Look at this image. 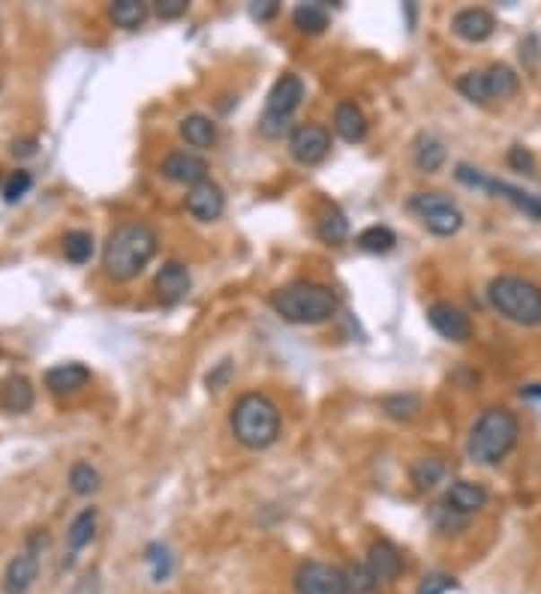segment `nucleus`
Wrapping results in <instances>:
<instances>
[{"label":"nucleus","mask_w":541,"mask_h":594,"mask_svg":"<svg viewBox=\"0 0 541 594\" xmlns=\"http://www.w3.org/2000/svg\"><path fill=\"white\" fill-rule=\"evenodd\" d=\"M153 253H157V231L144 222H124L106 240L102 268L115 280H133L148 268Z\"/></svg>","instance_id":"obj_1"},{"label":"nucleus","mask_w":541,"mask_h":594,"mask_svg":"<svg viewBox=\"0 0 541 594\" xmlns=\"http://www.w3.org/2000/svg\"><path fill=\"white\" fill-rule=\"evenodd\" d=\"M231 435L250 451H262L277 442L280 435V411L265 393H244L231 406Z\"/></svg>","instance_id":"obj_2"},{"label":"nucleus","mask_w":541,"mask_h":594,"mask_svg":"<svg viewBox=\"0 0 541 594\" xmlns=\"http://www.w3.org/2000/svg\"><path fill=\"white\" fill-rule=\"evenodd\" d=\"M271 304L289 324H319L337 313L340 300L328 286H319V282H292L274 295Z\"/></svg>","instance_id":"obj_3"},{"label":"nucleus","mask_w":541,"mask_h":594,"mask_svg":"<svg viewBox=\"0 0 541 594\" xmlns=\"http://www.w3.org/2000/svg\"><path fill=\"white\" fill-rule=\"evenodd\" d=\"M520 426L509 409H487L469 433V456L481 466H496L518 444Z\"/></svg>","instance_id":"obj_4"},{"label":"nucleus","mask_w":541,"mask_h":594,"mask_svg":"<svg viewBox=\"0 0 541 594\" xmlns=\"http://www.w3.org/2000/svg\"><path fill=\"white\" fill-rule=\"evenodd\" d=\"M487 300L493 309H500L509 322L518 324H541V288L536 282L520 277H496L487 286Z\"/></svg>","instance_id":"obj_5"},{"label":"nucleus","mask_w":541,"mask_h":594,"mask_svg":"<svg viewBox=\"0 0 541 594\" xmlns=\"http://www.w3.org/2000/svg\"><path fill=\"white\" fill-rule=\"evenodd\" d=\"M301 99H304V82H301L298 75H283V79H277V84H274L268 93V106H265V115L259 124V129L268 139H280V135L286 133L292 111L301 106Z\"/></svg>","instance_id":"obj_6"},{"label":"nucleus","mask_w":541,"mask_h":594,"mask_svg":"<svg viewBox=\"0 0 541 594\" xmlns=\"http://www.w3.org/2000/svg\"><path fill=\"white\" fill-rule=\"evenodd\" d=\"M409 211H415L421 222L427 226V231L440 237H451L458 235L463 226V213L458 204L451 202L449 195L442 193H418L409 198Z\"/></svg>","instance_id":"obj_7"},{"label":"nucleus","mask_w":541,"mask_h":594,"mask_svg":"<svg viewBox=\"0 0 541 594\" xmlns=\"http://www.w3.org/2000/svg\"><path fill=\"white\" fill-rule=\"evenodd\" d=\"M298 594H349L346 571L325 562H304L295 571Z\"/></svg>","instance_id":"obj_8"},{"label":"nucleus","mask_w":541,"mask_h":594,"mask_svg":"<svg viewBox=\"0 0 541 594\" xmlns=\"http://www.w3.org/2000/svg\"><path fill=\"white\" fill-rule=\"evenodd\" d=\"M331 151V135L328 129L319 124H301L292 129L289 135V153L295 157L301 166H316L328 157Z\"/></svg>","instance_id":"obj_9"},{"label":"nucleus","mask_w":541,"mask_h":594,"mask_svg":"<svg viewBox=\"0 0 541 594\" xmlns=\"http://www.w3.org/2000/svg\"><path fill=\"white\" fill-rule=\"evenodd\" d=\"M39 544L46 547V535H33L31 547L22 549L19 555L6 564L4 573V594H24L39 573Z\"/></svg>","instance_id":"obj_10"},{"label":"nucleus","mask_w":541,"mask_h":594,"mask_svg":"<svg viewBox=\"0 0 541 594\" xmlns=\"http://www.w3.org/2000/svg\"><path fill=\"white\" fill-rule=\"evenodd\" d=\"M427 322L433 324V331L440 337L451 342H467L472 337V322L460 306L454 304H433L427 309Z\"/></svg>","instance_id":"obj_11"},{"label":"nucleus","mask_w":541,"mask_h":594,"mask_svg":"<svg viewBox=\"0 0 541 594\" xmlns=\"http://www.w3.org/2000/svg\"><path fill=\"white\" fill-rule=\"evenodd\" d=\"M162 175H166L171 184H187L193 189L208 180V162H205L199 153L175 151L162 159Z\"/></svg>","instance_id":"obj_12"},{"label":"nucleus","mask_w":541,"mask_h":594,"mask_svg":"<svg viewBox=\"0 0 541 594\" xmlns=\"http://www.w3.org/2000/svg\"><path fill=\"white\" fill-rule=\"evenodd\" d=\"M187 211H190L196 220L214 222L226 211V195H223V189L214 184V180H205V184L193 186L190 193H187Z\"/></svg>","instance_id":"obj_13"},{"label":"nucleus","mask_w":541,"mask_h":594,"mask_svg":"<svg viewBox=\"0 0 541 594\" xmlns=\"http://www.w3.org/2000/svg\"><path fill=\"white\" fill-rule=\"evenodd\" d=\"M451 30L467 42H484L493 37L496 19L487 10H481V6H469V10H460L454 15Z\"/></svg>","instance_id":"obj_14"},{"label":"nucleus","mask_w":541,"mask_h":594,"mask_svg":"<svg viewBox=\"0 0 541 594\" xmlns=\"http://www.w3.org/2000/svg\"><path fill=\"white\" fill-rule=\"evenodd\" d=\"M157 295L162 304H180L190 295V271L180 262H166L157 273Z\"/></svg>","instance_id":"obj_15"},{"label":"nucleus","mask_w":541,"mask_h":594,"mask_svg":"<svg viewBox=\"0 0 541 594\" xmlns=\"http://www.w3.org/2000/svg\"><path fill=\"white\" fill-rule=\"evenodd\" d=\"M367 571L380 580H397V573L403 571V558L397 553V547L391 540H373L371 549H367Z\"/></svg>","instance_id":"obj_16"},{"label":"nucleus","mask_w":541,"mask_h":594,"mask_svg":"<svg viewBox=\"0 0 541 594\" xmlns=\"http://www.w3.org/2000/svg\"><path fill=\"white\" fill-rule=\"evenodd\" d=\"M91 382V369L82 364H60L46 373V387L51 393H75Z\"/></svg>","instance_id":"obj_17"},{"label":"nucleus","mask_w":541,"mask_h":594,"mask_svg":"<svg viewBox=\"0 0 541 594\" xmlns=\"http://www.w3.org/2000/svg\"><path fill=\"white\" fill-rule=\"evenodd\" d=\"M445 504L460 516L476 513L487 504V489L481 484H472V480H458V484H451L449 495H445Z\"/></svg>","instance_id":"obj_18"},{"label":"nucleus","mask_w":541,"mask_h":594,"mask_svg":"<svg viewBox=\"0 0 541 594\" xmlns=\"http://www.w3.org/2000/svg\"><path fill=\"white\" fill-rule=\"evenodd\" d=\"M334 129L343 142L358 144L367 135V117L355 102H340L337 111H334Z\"/></svg>","instance_id":"obj_19"},{"label":"nucleus","mask_w":541,"mask_h":594,"mask_svg":"<svg viewBox=\"0 0 541 594\" xmlns=\"http://www.w3.org/2000/svg\"><path fill=\"white\" fill-rule=\"evenodd\" d=\"M33 406V387L24 375H10L0 384V409L10 415H24Z\"/></svg>","instance_id":"obj_20"},{"label":"nucleus","mask_w":541,"mask_h":594,"mask_svg":"<svg viewBox=\"0 0 541 594\" xmlns=\"http://www.w3.org/2000/svg\"><path fill=\"white\" fill-rule=\"evenodd\" d=\"M484 84H487V97H491V102L509 99L520 88L518 75H514L511 66H505V64H493L491 70H484Z\"/></svg>","instance_id":"obj_21"},{"label":"nucleus","mask_w":541,"mask_h":594,"mask_svg":"<svg viewBox=\"0 0 541 594\" xmlns=\"http://www.w3.org/2000/svg\"><path fill=\"white\" fill-rule=\"evenodd\" d=\"M316 235H319L325 244H343V240L349 237V222L346 217L337 211V208H325L319 213V220H316Z\"/></svg>","instance_id":"obj_22"},{"label":"nucleus","mask_w":541,"mask_h":594,"mask_svg":"<svg viewBox=\"0 0 541 594\" xmlns=\"http://www.w3.org/2000/svg\"><path fill=\"white\" fill-rule=\"evenodd\" d=\"M180 135L193 144V148H211L217 142V126L211 124V117L205 115H190L180 124Z\"/></svg>","instance_id":"obj_23"},{"label":"nucleus","mask_w":541,"mask_h":594,"mask_svg":"<svg viewBox=\"0 0 541 594\" xmlns=\"http://www.w3.org/2000/svg\"><path fill=\"white\" fill-rule=\"evenodd\" d=\"M442 162H445V144L436 135H421L415 144V166L421 171H427V175H433V171L442 168Z\"/></svg>","instance_id":"obj_24"},{"label":"nucleus","mask_w":541,"mask_h":594,"mask_svg":"<svg viewBox=\"0 0 541 594\" xmlns=\"http://www.w3.org/2000/svg\"><path fill=\"white\" fill-rule=\"evenodd\" d=\"M409 478L421 493H424V489H433L445 478V462L440 460V456H421L415 466H412Z\"/></svg>","instance_id":"obj_25"},{"label":"nucleus","mask_w":541,"mask_h":594,"mask_svg":"<svg viewBox=\"0 0 541 594\" xmlns=\"http://www.w3.org/2000/svg\"><path fill=\"white\" fill-rule=\"evenodd\" d=\"M93 531H97V507H84V511L75 516L70 531H66V540H70V549L79 553L93 540Z\"/></svg>","instance_id":"obj_26"},{"label":"nucleus","mask_w":541,"mask_h":594,"mask_svg":"<svg viewBox=\"0 0 541 594\" xmlns=\"http://www.w3.org/2000/svg\"><path fill=\"white\" fill-rule=\"evenodd\" d=\"M148 19V6L142 4V0H115V6H111V22L118 24V28H139V24Z\"/></svg>","instance_id":"obj_27"},{"label":"nucleus","mask_w":541,"mask_h":594,"mask_svg":"<svg viewBox=\"0 0 541 594\" xmlns=\"http://www.w3.org/2000/svg\"><path fill=\"white\" fill-rule=\"evenodd\" d=\"M394 244H397V237H394V231L385 228V226H371V228H364L358 235V246L364 249V253H373V255L391 253Z\"/></svg>","instance_id":"obj_28"},{"label":"nucleus","mask_w":541,"mask_h":594,"mask_svg":"<svg viewBox=\"0 0 541 594\" xmlns=\"http://www.w3.org/2000/svg\"><path fill=\"white\" fill-rule=\"evenodd\" d=\"M292 22L304 33H322L328 28V13H325V6L319 4H301L298 10L292 13Z\"/></svg>","instance_id":"obj_29"},{"label":"nucleus","mask_w":541,"mask_h":594,"mask_svg":"<svg viewBox=\"0 0 541 594\" xmlns=\"http://www.w3.org/2000/svg\"><path fill=\"white\" fill-rule=\"evenodd\" d=\"M64 255L70 258L73 264L91 262V255H93V235L91 231H70V235L64 237Z\"/></svg>","instance_id":"obj_30"},{"label":"nucleus","mask_w":541,"mask_h":594,"mask_svg":"<svg viewBox=\"0 0 541 594\" xmlns=\"http://www.w3.org/2000/svg\"><path fill=\"white\" fill-rule=\"evenodd\" d=\"M70 489L75 495H91L100 489V471L91 462H75L70 469Z\"/></svg>","instance_id":"obj_31"},{"label":"nucleus","mask_w":541,"mask_h":594,"mask_svg":"<svg viewBox=\"0 0 541 594\" xmlns=\"http://www.w3.org/2000/svg\"><path fill=\"white\" fill-rule=\"evenodd\" d=\"M382 409H385V415L394 420H409L421 409V400L415 393H397V396H388V400L382 402Z\"/></svg>","instance_id":"obj_32"},{"label":"nucleus","mask_w":541,"mask_h":594,"mask_svg":"<svg viewBox=\"0 0 541 594\" xmlns=\"http://www.w3.org/2000/svg\"><path fill=\"white\" fill-rule=\"evenodd\" d=\"M458 90L469 102H478V106H487V102H491V97H487V84H484V73H467L458 82Z\"/></svg>","instance_id":"obj_33"},{"label":"nucleus","mask_w":541,"mask_h":594,"mask_svg":"<svg viewBox=\"0 0 541 594\" xmlns=\"http://www.w3.org/2000/svg\"><path fill=\"white\" fill-rule=\"evenodd\" d=\"M144 562L151 564V573H153V580H157V582L169 580V573H171V553H169V547L151 544L148 553H144Z\"/></svg>","instance_id":"obj_34"},{"label":"nucleus","mask_w":541,"mask_h":594,"mask_svg":"<svg viewBox=\"0 0 541 594\" xmlns=\"http://www.w3.org/2000/svg\"><path fill=\"white\" fill-rule=\"evenodd\" d=\"M33 186V177H31V171H24V168H19V171H13L10 177H6V184H4V198L10 204H15V202H22L24 195H28V189Z\"/></svg>","instance_id":"obj_35"},{"label":"nucleus","mask_w":541,"mask_h":594,"mask_svg":"<svg viewBox=\"0 0 541 594\" xmlns=\"http://www.w3.org/2000/svg\"><path fill=\"white\" fill-rule=\"evenodd\" d=\"M346 580H349V591H355V594H373V589H376V576L367 571V564L349 567Z\"/></svg>","instance_id":"obj_36"},{"label":"nucleus","mask_w":541,"mask_h":594,"mask_svg":"<svg viewBox=\"0 0 541 594\" xmlns=\"http://www.w3.org/2000/svg\"><path fill=\"white\" fill-rule=\"evenodd\" d=\"M451 589H458V580H454V576H449V573H427L424 580H421V585H418V594H445V591H451Z\"/></svg>","instance_id":"obj_37"},{"label":"nucleus","mask_w":541,"mask_h":594,"mask_svg":"<svg viewBox=\"0 0 541 594\" xmlns=\"http://www.w3.org/2000/svg\"><path fill=\"white\" fill-rule=\"evenodd\" d=\"M509 166L514 171H523V175H536V159H532V153L523 144H514L509 151Z\"/></svg>","instance_id":"obj_38"},{"label":"nucleus","mask_w":541,"mask_h":594,"mask_svg":"<svg viewBox=\"0 0 541 594\" xmlns=\"http://www.w3.org/2000/svg\"><path fill=\"white\" fill-rule=\"evenodd\" d=\"M433 516H436V525H440L445 535H449L451 529H463V522H467L460 513H454L449 504H440V507H436V513H433Z\"/></svg>","instance_id":"obj_39"},{"label":"nucleus","mask_w":541,"mask_h":594,"mask_svg":"<svg viewBox=\"0 0 541 594\" xmlns=\"http://www.w3.org/2000/svg\"><path fill=\"white\" fill-rule=\"evenodd\" d=\"M187 0H157V15L160 19H180L187 13Z\"/></svg>","instance_id":"obj_40"},{"label":"nucleus","mask_w":541,"mask_h":594,"mask_svg":"<svg viewBox=\"0 0 541 594\" xmlns=\"http://www.w3.org/2000/svg\"><path fill=\"white\" fill-rule=\"evenodd\" d=\"M250 15L259 22H268L277 15V0H256V4L250 6Z\"/></svg>","instance_id":"obj_41"},{"label":"nucleus","mask_w":541,"mask_h":594,"mask_svg":"<svg viewBox=\"0 0 541 594\" xmlns=\"http://www.w3.org/2000/svg\"><path fill=\"white\" fill-rule=\"evenodd\" d=\"M229 375H231V360H223V364L208 375V387H220Z\"/></svg>","instance_id":"obj_42"},{"label":"nucleus","mask_w":541,"mask_h":594,"mask_svg":"<svg viewBox=\"0 0 541 594\" xmlns=\"http://www.w3.org/2000/svg\"><path fill=\"white\" fill-rule=\"evenodd\" d=\"M13 153H15V157H33V153H37V139L13 142Z\"/></svg>","instance_id":"obj_43"},{"label":"nucleus","mask_w":541,"mask_h":594,"mask_svg":"<svg viewBox=\"0 0 541 594\" xmlns=\"http://www.w3.org/2000/svg\"><path fill=\"white\" fill-rule=\"evenodd\" d=\"M520 393H523V396H538V400H541V384H529V387H523Z\"/></svg>","instance_id":"obj_44"},{"label":"nucleus","mask_w":541,"mask_h":594,"mask_svg":"<svg viewBox=\"0 0 541 594\" xmlns=\"http://www.w3.org/2000/svg\"><path fill=\"white\" fill-rule=\"evenodd\" d=\"M538 198H541V195H538Z\"/></svg>","instance_id":"obj_45"}]
</instances>
